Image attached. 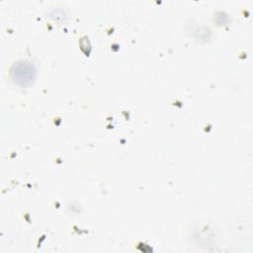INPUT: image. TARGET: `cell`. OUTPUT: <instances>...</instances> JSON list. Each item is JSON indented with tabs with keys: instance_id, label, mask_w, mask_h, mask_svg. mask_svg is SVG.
<instances>
[{
	"instance_id": "obj_1",
	"label": "cell",
	"mask_w": 253,
	"mask_h": 253,
	"mask_svg": "<svg viewBox=\"0 0 253 253\" xmlns=\"http://www.w3.org/2000/svg\"><path fill=\"white\" fill-rule=\"evenodd\" d=\"M188 238L195 246L211 248L216 246L219 240V234L212 224L196 222L188 229Z\"/></svg>"
},
{
	"instance_id": "obj_2",
	"label": "cell",
	"mask_w": 253,
	"mask_h": 253,
	"mask_svg": "<svg viewBox=\"0 0 253 253\" xmlns=\"http://www.w3.org/2000/svg\"><path fill=\"white\" fill-rule=\"evenodd\" d=\"M13 80L21 86H29L36 77V69L33 64L27 61H19L11 68Z\"/></svg>"
}]
</instances>
